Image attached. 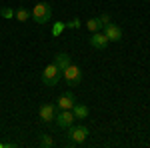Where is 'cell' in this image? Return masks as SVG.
Instances as JSON below:
<instances>
[{
    "label": "cell",
    "mask_w": 150,
    "mask_h": 148,
    "mask_svg": "<svg viewBox=\"0 0 150 148\" xmlns=\"http://www.w3.org/2000/svg\"><path fill=\"white\" fill-rule=\"evenodd\" d=\"M0 14H2V18H14V10L8 8V6H2L0 8Z\"/></svg>",
    "instance_id": "2e32d148"
},
{
    "label": "cell",
    "mask_w": 150,
    "mask_h": 148,
    "mask_svg": "<svg viewBox=\"0 0 150 148\" xmlns=\"http://www.w3.org/2000/svg\"><path fill=\"white\" fill-rule=\"evenodd\" d=\"M14 18H16L18 22H26V20L32 18V12L28 10V8H18V10L14 12Z\"/></svg>",
    "instance_id": "7c38bea8"
},
{
    "label": "cell",
    "mask_w": 150,
    "mask_h": 148,
    "mask_svg": "<svg viewBox=\"0 0 150 148\" xmlns=\"http://www.w3.org/2000/svg\"><path fill=\"white\" fill-rule=\"evenodd\" d=\"M40 144H42V146H46V148L54 146V138L48 136V134H40Z\"/></svg>",
    "instance_id": "5bb4252c"
},
{
    "label": "cell",
    "mask_w": 150,
    "mask_h": 148,
    "mask_svg": "<svg viewBox=\"0 0 150 148\" xmlns=\"http://www.w3.org/2000/svg\"><path fill=\"white\" fill-rule=\"evenodd\" d=\"M52 18V6L48 2H38L32 8V20L36 24H46Z\"/></svg>",
    "instance_id": "6da1fadb"
},
{
    "label": "cell",
    "mask_w": 150,
    "mask_h": 148,
    "mask_svg": "<svg viewBox=\"0 0 150 148\" xmlns=\"http://www.w3.org/2000/svg\"><path fill=\"white\" fill-rule=\"evenodd\" d=\"M66 28H72V30H78V28H80V20H78V18H72L70 22H66Z\"/></svg>",
    "instance_id": "e0dca14e"
},
{
    "label": "cell",
    "mask_w": 150,
    "mask_h": 148,
    "mask_svg": "<svg viewBox=\"0 0 150 148\" xmlns=\"http://www.w3.org/2000/svg\"><path fill=\"white\" fill-rule=\"evenodd\" d=\"M54 64H56L58 68H60V72H62V70H66L70 64H72V60H70V56L66 52H58L56 56H54Z\"/></svg>",
    "instance_id": "30bf717a"
},
{
    "label": "cell",
    "mask_w": 150,
    "mask_h": 148,
    "mask_svg": "<svg viewBox=\"0 0 150 148\" xmlns=\"http://www.w3.org/2000/svg\"><path fill=\"white\" fill-rule=\"evenodd\" d=\"M98 18H100V24H102V26L110 24V16H108V14H102V16H98Z\"/></svg>",
    "instance_id": "ac0fdd59"
},
{
    "label": "cell",
    "mask_w": 150,
    "mask_h": 148,
    "mask_svg": "<svg viewBox=\"0 0 150 148\" xmlns=\"http://www.w3.org/2000/svg\"><path fill=\"white\" fill-rule=\"evenodd\" d=\"M88 112H90V110H88V106H84V104H74V106H72V114H74V118H76V120H78V118H80V120H84V118H88Z\"/></svg>",
    "instance_id": "8fae6325"
},
{
    "label": "cell",
    "mask_w": 150,
    "mask_h": 148,
    "mask_svg": "<svg viewBox=\"0 0 150 148\" xmlns=\"http://www.w3.org/2000/svg\"><path fill=\"white\" fill-rule=\"evenodd\" d=\"M60 74H62L60 68L52 62V64H48L46 68H44V72H42V82H44L46 86H56L58 82H60Z\"/></svg>",
    "instance_id": "3957f363"
},
{
    "label": "cell",
    "mask_w": 150,
    "mask_h": 148,
    "mask_svg": "<svg viewBox=\"0 0 150 148\" xmlns=\"http://www.w3.org/2000/svg\"><path fill=\"white\" fill-rule=\"evenodd\" d=\"M38 116H40L42 122H52L54 116H56V106L54 104H42L38 108Z\"/></svg>",
    "instance_id": "52a82bcc"
},
{
    "label": "cell",
    "mask_w": 150,
    "mask_h": 148,
    "mask_svg": "<svg viewBox=\"0 0 150 148\" xmlns=\"http://www.w3.org/2000/svg\"><path fill=\"white\" fill-rule=\"evenodd\" d=\"M64 28H66V22H56L54 26H52V36H58Z\"/></svg>",
    "instance_id": "9a60e30c"
},
{
    "label": "cell",
    "mask_w": 150,
    "mask_h": 148,
    "mask_svg": "<svg viewBox=\"0 0 150 148\" xmlns=\"http://www.w3.org/2000/svg\"><path fill=\"white\" fill-rule=\"evenodd\" d=\"M66 130H68L66 138H68L70 144H82V142H86V138L90 134V130L86 126H70Z\"/></svg>",
    "instance_id": "7a4b0ae2"
},
{
    "label": "cell",
    "mask_w": 150,
    "mask_h": 148,
    "mask_svg": "<svg viewBox=\"0 0 150 148\" xmlns=\"http://www.w3.org/2000/svg\"><path fill=\"white\" fill-rule=\"evenodd\" d=\"M76 104V96H74V92H64L60 98H58L56 102V108L58 110H72V106Z\"/></svg>",
    "instance_id": "8992f818"
},
{
    "label": "cell",
    "mask_w": 150,
    "mask_h": 148,
    "mask_svg": "<svg viewBox=\"0 0 150 148\" xmlns=\"http://www.w3.org/2000/svg\"><path fill=\"white\" fill-rule=\"evenodd\" d=\"M104 34H106V38L108 40H112V42H118V40H122V28L118 26V24L110 22L104 26Z\"/></svg>",
    "instance_id": "ba28073f"
},
{
    "label": "cell",
    "mask_w": 150,
    "mask_h": 148,
    "mask_svg": "<svg viewBox=\"0 0 150 148\" xmlns=\"http://www.w3.org/2000/svg\"><path fill=\"white\" fill-rule=\"evenodd\" d=\"M108 38H106V34L104 32H92V36H90V46L92 48H96V50H104L106 46H108Z\"/></svg>",
    "instance_id": "9c48e42d"
},
{
    "label": "cell",
    "mask_w": 150,
    "mask_h": 148,
    "mask_svg": "<svg viewBox=\"0 0 150 148\" xmlns=\"http://www.w3.org/2000/svg\"><path fill=\"white\" fill-rule=\"evenodd\" d=\"M86 28H88L90 32H98V30L102 28V24H100V18H90V20L86 22Z\"/></svg>",
    "instance_id": "4fadbf2b"
},
{
    "label": "cell",
    "mask_w": 150,
    "mask_h": 148,
    "mask_svg": "<svg viewBox=\"0 0 150 148\" xmlns=\"http://www.w3.org/2000/svg\"><path fill=\"white\" fill-rule=\"evenodd\" d=\"M62 74H64V80L68 82L70 86H74V84H78L82 80V70L78 66H74V64H70L66 70H62Z\"/></svg>",
    "instance_id": "277c9868"
},
{
    "label": "cell",
    "mask_w": 150,
    "mask_h": 148,
    "mask_svg": "<svg viewBox=\"0 0 150 148\" xmlns=\"http://www.w3.org/2000/svg\"><path fill=\"white\" fill-rule=\"evenodd\" d=\"M74 114H72V110H60V112L54 116V122H56L60 128H70V126L74 124Z\"/></svg>",
    "instance_id": "5b68a950"
}]
</instances>
